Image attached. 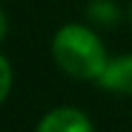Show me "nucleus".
Returning a JSON list of instances; mask_svg holds the SVG:
<instances>
[{"mask_svg":"<svg viewBox=\"0 0 132 132\" xmlns=\"http://www.w3.org/2000/svg\"><path fill=\"white\" fill-rule=\"evenodd\" d=\"M128 16H130V23H132V5H130V12H128Z\"/></svg>","mask_w":132,"mask_h":132,"instance_id":"7","label":"nucleus"},{"mask_svg":"<svg viewBox=\"0 0 132 132\" xmlns=\"http://www.w3.org/2000/svg\"><path fill=\"white\" fill-rule=\"evenodd\" d=\"M95 81L107 90L132 95V53L111 58Z\"/></svg>","mask_w":132,"mask_h":132,"instance_id":"3","label":"nucleus"},{"mask_svg":"<svg viewBox=\"0 0 132 132\" xmlns=\"http://www.w3.org/2000/svg\"><path fill=\"white\" fill-rule=\"evenodd\" d=\"M5 35H7V16H5L2 9H0V42L5 39Z\"/></svg>","mask_w":132,"mask_h":132,"instance_id":"6","label":"nucleus"},{"mask_svg":"<svg viewBox=\"0 0 132 132\" xmlns=\"http://www.w3.org/2000/svg\"><path fill=\"white\" fill-rule=\"evenodd\" d=\"M86 16L97 23V26H104V28H111L118 23L121 19V9L114 0H90L86 5Z\"/></svg>","mask_w":132,"mask_h":132,"instance_id":"4","label":"nucleus"},{"mask_svg":"<svg viewBox=\"0 0 132 132\" xmlns=\"http://www.w3.org/2000/svg\"><path fill=\"white\" fill-rule=\"evenodd\" d=\"M35 132H93V123L77 107H56L42 116Z\"/></svg>","mask_w":132,"mask_h":132,"instance_id":"2","label":"nucleus"},{"mask_svg":"<svg viewBox=\"0 0 132 132\" xmlns=\"http://www.w3.org/2000/svg\"><path fill=\"white\" fill-rule=\"evenodd\" d=\"M51 53L56 65L72 79H97L109 63L100 37L81 23L63 26L53 35Z\"/></svg>","mask_w":132,"mask_h":132,"instance_id":"1","label":"nucleus"},{"mask_svg":"<svg viewBox=\"0 0 132 132\" xmlns=\"http://www.w3.org/2000/svg\"><path fill=\"white\" fill-rule=\"evenodd\" d=\"M12 81H14V72H12V65L9 60L0 53V104L7 100L9 90H12Z\"/></svg>","mask_w":132,"mask_h":132,"instance_id":"5","label":"nucleus"}]
</instances>
